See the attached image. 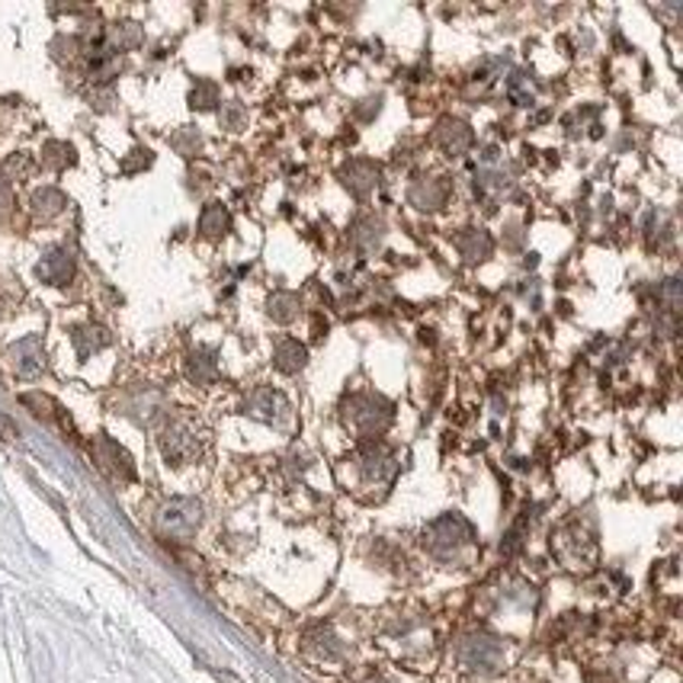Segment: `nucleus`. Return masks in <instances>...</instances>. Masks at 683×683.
Listing matches in <instances>:
<instances>
[{
  "label": "nucleus",
  "instance_id": "obj_10",
  "mask_svg": "<svg viewBox=\"0 0 683 683\" xmlns=\"http://www.w3.org/2000/svg\"><path fill=\"white\" fill-rule=\"evenodd\" d=\"M437 138H440V144H443L450 154H459V151H465V148L472 144V129H468L465 123H459V119H447V123H440Z\"/></svg>",
  "mask_w": 683,
  "mask_h": 683
},
{
  "label": "nucleus",
  "instance_id": "obj_6",
  "mask_svg": "<svg viewBox=\"0 0 683 683\" xmlns=\"http://www.w3.org/2000/svg\"><path fill=\"white\" fill-rule=\"evenodd\" d=\"M161 453H164V459L171 465H186V462H196L202 455V440H199V433L189 424L174 420L161 433Z\"/></svg>",
  "mask_w": 683,
  "mask_h": 683
},
{
  "label": "nucleus",
  "instance_id": "obj_17",
  "mask_svg": "<svg viewBox=\"0 0 683 683\" xmlns=\"http://www.w3.org/2000/svg\"><path fill=\"white\" fill-rule=\"evenodd\" d=\"M61 209H65V193L55 189V186H43V189L33 196V212H36L39 219H51V216H58Z\"/></svg>",
  "mask_w": 683,
  "mask_h": 683
},
{
  "label": "nucleus",
  "instance_id": "obj_9",
  "mask_svg": "<svg viewBox=\"0 0 683 683\" xmlns=\"http://www.w3.org/2000/svg\"><path fill=\"white\" fill-rule=\"evenodd\" d=\"M36 274L43 282H51V286H65L71 276H74V257L61 247H51L46 257L39 261Z\"/></svg>",
  "mask_w": 683,
  "mask_h": 683
},
{
  "label": "nucleus",
  "instance_id": "obj_5",
  "mask_svg": "<svg viewBox=\"0 0 683 683\" xmlns=\"http://www.w3.org/2000/svg\"><path fill=\"white\" fill-rule=\"evenodd\" d=\"M347 424L363 437H375L392 424V405L375 395H357L347 405Z\"/></svg>",
  "mask_w": 683,
  "mask_h": 683
},
{
  "label": "nucleus",
  "instance_id": "obj_11",
  "mask_svg": "<svg viewBox=\"0 0 683 683\" xmlns=\"http://www.w3.org/2000/svg\"><path fill=\"white\" fill-rule=\"evenodd\" d=\"M71 340H74V347H78V357H91L96 350H103L106 344H109V334L103 331V327H96V324H88V327H78L74 334H71Z\"/></svg>",
  "mask_w": 683,
  "mask_h": 683
},
{
  "label": "nucleus",
  "instance_id": "obj_7",
  "mask_svg": "<svg viewBox=\"0 0 683 683\" xmlns=\"http://www.w3.org/2000/svg\"><path fill=\"white\" fill-rule=\"evenodd\" d=\"M10 363L16 369V375L23 379H33L46 369V350H43V340L39 337H26L20 344L10 347Z\"/></svg>",
  "mask_w": 683,
  "mask_h": 683
},
{
  "label": "nucleus",
  "instance_id": "obj_20",
  "mask_svg": "<svg viewBox=\"0 0 683 683\" xmlns=\"http://www.w3.org/2000/svg\"><path fill=\"white\" fill-rule=\"evenodd\" d=\"M189 103H193L196 109H212V106L219 103V88H216L212 81L196 84V91L189 93Z\"/></svg>",
  "mask_w": 683,
  "mask_h": 683
},
{
  "label": "nucleus",
  "instance_id": "obj_3",
  "mask_svg": "<svg viewBox=\"0 0 683 683\" xmlns=\"http://www.w3.org/2000/svg\"><path fill=\"white\" fill-rule=\"evenodd\" d=\"M552 552L562 558L565 568L571 571H591L597 565V543L588 530L581 526H565L552 536Z\"/></svg>",
  "mask_w": 683,
  "mask_h": 683
},
{
  "label": "nucleus",
  "instance_id": "obj_1",
  "mask_svg": "<svg viewBox=\"0 0 683 683\" xmlns=\"http://www.w3.org/2000/svg\"><path fill=\"white\" fill-rule=\"evenodd\" d=\"M455 668L472 678H491L503 668V641L491 633H468L455 645Z\"/></svg>",
  "mask_w": 683,
  "mask_h": 683
},
{
  "label": "nucleus",
  "instance_id": "obj_8",
  "mask_svg": "<svg viewBox=\"0 0 683 683\" xmlns=\"http://www.w3.org/2000/svg\"><path fill=\"white\" fill-rule=\"evenodd\" d=\"M96 462H100L109 475H116V478H126V482L136 478V468H132L129 453H126L119 443H113L109 437H100V440H96Z\"/></svg>",
  "mask_w": 683,
  "mask_h": 683
},
{
  "label": "nucleus",
  "instance_id": "obj_18",
  "mask_svg": "<svg viewBox=\"0 0 683 683\" xmlns=\"http://www.w3.org/2000/svg\"><path fill=\"white\" fill-rule=\"evenodd\" d=\"M43 161L51 171H65V167L74 164V148L68 141H48L46 151H43Z\"/></svg>",
  "mask_w": 683,
  "mask_h": 683
},
{
  "label": "nucleus",
  "instance_id": "obj_21",
  "mask_svg": "<svg viewBox=\"0 0 683 683\" xmlns=\"http://www.w3.org/2000/svg\"><path fill=\"white\" fill-rule=\"evenodd\" d=\"M154 158H151V151H144V148H136L126 161H123V174H138V171H144L148 164H151Z\"/></svg>",
  "mask_w": 683,
  "mask_h": 683
},
{
  "label": "nucleus",
  "instance_id": "obj_22",
  "mask_svg": "<svg viewBox=\"0 0 683 683\" xmlns=\"http://www.w3.org/2000/svg\"><path fill=\"white\" fill-rule=\"evenodd\" d=\"M10 206V189H7V183L0 181V209H7Z\"/></svg>",
  "mask_w": 683,
  "mask_h": 683
},
{
  "label": "nucleus",
  "instance_id": "obj_15",
  "mask_svg": "<svg viewBox=\"0 0 683 683\" xmlns=\"http://www.w3.org/2000/svg\"><path fill=\"white\" fill-rule=\"evenodd\" d=\"M186 372H189V379H193V382H199V385L212 382V379H216V372H219V366H216V354H212V350H196V354L189 357V363H186Z\"/></svg>",
  "mask_w": 683,
  "mask_h": 683
},
{
  "label": "nucleus",
  "instance_id": "obj_13",
  "mask_svg": "<svg viewBox=\"0 0 683 683\" xmlns=\"http://www.w3.org/2000/svg\"><path fill=\"white\" fill-rule=\"evenodd\" d=\"M282 410H286V398L279 392H274V389H257L251 395V414H257V417L274 420L276 414H282Z\"/></svg>",
  "mask_w": 683,
  "mask_h": 683
},
{
  "label": "nucleus",
  "instance_id": "obj_12",
  "mask_svg": "<svg viewBox=\"0 0 683 683\" xmlns=\"http://www.w3.org/2000/svg\"><path fill=\"white\" fill-rule=\"evenodd\" d=\"M228 228H231V216H228L225 206H219V202H212V206H206L202 209V216H199V231L206 234V238H222Z\"/></svg>",
  "mask_w": 683,
  "mask_h": 683
},
{
  "label": "nucleus",
  "instance_id": "obj_14",
  "mask_svg": "<svg viewBox=\"0 0 683 683\" xmlns=\"http://www.w3.org/2000/svg\"><path fill=\"white\" fill-rule=\"evenodd\" d=\"M455 247L468 257V261H485L491 254V238L485 231H468L455 238Z\"/></svg>",
  "mask_w": 683,
  "mask_h": 683
},
{
  "label": "nucleus",
  "instance_id": "obj_19",
  "mask_svg": "<svg viewBox=\"0 0 683 683\" xmlns=\"http://www.w3.org/2000/svg\"><path fill=\"white\" fill-rule=\"evenodd\" d=\"M270 315L276 321H292L299 315V299L289 296V292H279L274 302H270Z\"/></svg>",
  "mask_w": 683,
  "mask_h": 683
},
{
  "label": "nucleus",
  "instance_id": "obj_4",
  "mask_svg": "<svg viewBox=\"0 0 683 683\" xmlns=\"http://www.w3.org/2000/svg\"><path fill=\"white\" fill-rule=\"evenodd\" d=\"M199 523H202V507L193 498H174V501L164 503L154 517L158 533L167 536V540H189L199 530Z\"/></svg>",
  "mask_w": 683,
  "mask_h": 683
},
{
  "label": "nucleus",
  "instance_id": "obj_2",
  "mask_svg": "<svg viewBox=\"0 0 683 683\" xmlns=\"http://www.w3.org/2000/svg\"><path fill=\"white\" fill-rule=\"evenodd\" d=\"M424 546L433 558H443V562H453L459 558L465 548L475 546V530L468 520L447 513L440 520H433L427 530H424Z\"/></svg>",
  "mask_w": 683,
  "mask_h": 683
},
{
  "label": "nucleus",
  "instance_id": "obj_16",
  "mask_svg": "<svg viewBox=\"0 0 683 683\" xmlns=\"http://www.w3.org/2000/svg\"><path fill=\"white\" fill-rule=\"evenodd\" d=\"M276 366L282 372H299L305 366V347L299 340H289V337L279 340V347H276Z\"/></svg>",
  "mask_w": 683,
  "mask_h": 683
}]
</instances>
